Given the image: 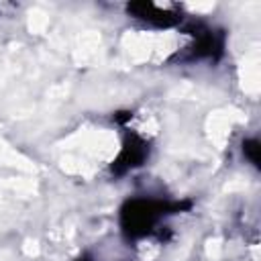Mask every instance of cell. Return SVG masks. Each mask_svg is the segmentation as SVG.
<instances>
[{
	"label": "cell",
	"instance_id": "obj_1",
	"mask_svg": "<svg viewBox=\"0 0 261 261\" xmlns=\"http://www.w3.org/2000/svg\"><path fill=\"white\" fill-rule=\"evenodd\" d=\"M190 200H167L153 196H133L122 202L118 210L120 232L128 243H137L147 237L161 239V226L169 216L190 210Z\"/></svg>",
	"mask_w": 261,
	"mask_h": 261
},
{
	"label": "cell",
	"instance_id": "obj_2",
	"mask_svg": "<svg viewBox=\"0 0 261 261\" xmlns=\"http://www.w3.org/2000/svg\"><path fill=\"white\" fill-rule=\"evenodd\" d=\"M186 31L192 37V41L181 49V53L173 57L179 63H196V61L216 63L224 55V45H226L224 31L210 27L206 22H190Z\"/></svg>",
	"mask_w": 261,
	"mask_h": 261
},
{
	"label": "cell",
	"instance_id": "obj_3",
	"mask_svg": "<svg viewBox=\"0 0 261 261\" xmlns=\"http://www.w3.org/2000/svg\"><path fill=\"white\" fill-rule=\"evenodd\" d=\"M126 14L147 27L153 29H171L181 22V8L175 4H157L149 0L141 2H128L126 4Z\"/></svg>",
	"mask_w": 261,
	"mask_h": 261
},
{
	"label": "cell",
	"instance_id": "obj_4",
	"mask_svg": "<svg viewBox=\"0 0 261 261\" xmlns=\"http://www.w3.org/2000/svg\"><path fill=\"white\" fill-rule=\"evenodd\" d=\"M149 151H151V147H149V141L145 137H141L139 133L126 130L122 145H120V151L110 165V171L118 177L126 175L128 171L141 167L149 159Z\"/></svg>",
	"mask_w": 261,
	"mask_h": 261
},
{
	"label": "cell",
	"instance_id": "obj_5",
	"mask_svg": "<svg viewBox=\"0 0 261 261\" xmlns=\"http://www.w3.org/2000/svg\"><path fill=\"white\" fill-rule=\"evenodd\" d=\"M243 157L253 165V167H257L259 169V141L257 139H245L243 141Z\"/></svg>",
	"mask_w": 261,
	"mask_h": 261
},
{
	"label": "cell",
	"instance_id": "obj_6",
	"mask_svg": "<svg viewBox=\"0 0 261 261\" xmlns=\"http://www.w3.org/2000/svg\"><path fill=\"white\" fill-rule=\"evenodd\" d=\"M75 261H94V259H92L90 255H82V257H77Z\"/></svg>",
	"mask_w": 261,
	"mask_h": 261
}]
</instances>
